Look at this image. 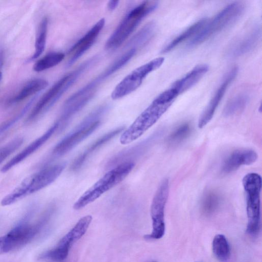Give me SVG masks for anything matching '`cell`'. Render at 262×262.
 Segmentation results:
<instances>
[{
    "label": "cell",
    "instance_id": "6da1fadb",
    "mask_svg": "<svg viewBox=\"0 0 262 262\" xmlns=\"http://www.w3.org/2000/svg\"><path fill=\"white\" fill-rule=\"evenodd\" d=\"M137 49L134 47L126 51L95 79L71 95L64 104L59 119L60 123L67 125L71 118L93 98L101 83L124 66L136 54Z\"/></svg>",
    "mask_w": 262,
    "mask_h": 262
},
{
    "label": "cell",
    "instance_id": "7a4b0ae2",
    "mask_svg": "<svg viewBox=\"0 0 262 262\" xmlns=\"http://www.w3.org/2000/svg\"><path fill=\"white\" fill-rule=\"evenodd\" d=\"M178 95L171 87L160 94L122 134L120 143L128 144L140 137L168 110Z\"/></svg>",
    "mask_w": 262,
    "mask_h": 262
},
{
    "label": "cell",
    "instance_id": "3957f363",
    "mask_svg": "<svg viewBox=\"0 0 262 262\" xmlns=\"http://www.w3.org/2000/svg\"><path fill=\"white\" fill-rule=\"evenodd\" d=\"M97 60V56L91 58L55 83L35 104L27 117L26 122H33L47 112L74 84L78 77Z\"/></svg>",
    "mask_w": 262,
    "mask_h": 262
},
{
    "label": "cell",
    "instance_id": "277c9868",
    "mask_svg": "<svg viewBox=\"0 0 262 262\" xmlns=\"http://www.w3.org/2000/svg\"><path fill=\"white\" fill-rule=\"evenodd\" d=\"M64 167V164H56L30 175L2 199L1 205H10L45 188L58 178Z\"/></svg>",
    "mask_w": 262,
    "mask_h": 262
},
{
    "label": "cell",
    "instance_id": "5b68a950",
    "mask_svg": "<svg viewBox=\"0 0 262 262\" xmlns=\"http://www.w3.org/2000/svg\"><path fill=\"white\" fill-rule=\"evenodd\" d=\"M135 165L132 161H126L107 171L75 202L73 208L79 210L94 202L103 193L123 181Z\"/></svg>",
    "mask_w": 262,
    "mask_h": 262
},
{
    "label": "cell",
    "instance_id": "8992f818",
    "mask_svg": "<svg viewBox=\"0 0 262 262\" xmlns=\"http://www.w3.org/2000/svg\"><path fill=\"white\" fill-rule=\"evenodd\" d=\"M158 2L146 1L129 10L106 42L107 50L119 48L129 37L140 22L158 7Z\"/></svg>",
    "mask_w": 262,
    "mask_h": 262
},
{
    "label": "cell",
    "instance_id": "52a82bcc",
    "mask_svg": "<svg viewBox=\"0 0 262 262\" xmlns=\"http://www.w3.org/2000/svg\"><path fill=\"white\" fill-rule=\"evenodd\" d=\"M244 10L245 6L241 2L229 4L211 19H208L201 30L191 39L187 47H195L232 24L241 17Z\"/></svg>",
    "mask_w": 262,
    "mask_h": 262
},
{
    "label": "cell",
    "instance_id": "ba28073f",
    "mask_svg": "<svg viewBox=\"0 0 262 262\" xmlns=\"http://www.w3.org/2000/svg\"><path fill=\"white\" fill-rule=\"evenodd\" d=\"M242 184L246 197L247 232L254 236L258 233L260 229L261 177L257 173H248L243 178Z\"/></svg>",
    "mask_w": 262,
    "mask_h": 262
},
{
    "label": "cell",
    "instance_id": "9c48e42d",
    "mask_svg": "<svg viewBox=\"0 0 262 262\" xmlns=\"http://www.w3.org/2000/svg\"><path fill=\"white\" fill-rule=\"evenodd\" d=\"M107 108L108 106L104 105L90 114L74 130L55 146L53 154L56 156L63 155L91 135L100 126L99 118Z\"/></svg>",
    "mask_w": 262,
    "mask_h": 262
},
{
    "label": "cell",
    "instance_id": "30bf717a",
    "mask_svg": "<svg viewBox=\"0 0 262 262\" xmlns=\"http://www.w3.org/2000/svg\"><path fill=\"white\" fill-rule=\"evenodd\" d=\"M164 61V58L157 57L133 70L116 85L112 93V98L117 100L135 91L146 77L160 68Z\"/></svg>",
    "mask_w": 262,
    "mask_h": 262
},
{
    "label": "cell",
    "instance_id": "8fae6325",
    "mask_svg": "<svg viewBox=\"0 0 262 262\" xmlns=\"http://www.w3.org/2000/svg\"><path fill=\"white\" fill-rule=\"evenodd\" d=\"M169 191V183L167 179L163 180L152 199L150 206V216L152 230L150 234L146 235L147 239H159L164 235L165 224L164 211Z\"/></svg>",
    "mask_w": 262,
    "mask_h": 262
},
{
    "label": "cell",
    "instance_id": "7c38bea8",
    "mask_svg": "<svg viewBox=\"0 0 262 262\" xmlns=\"http://www.w3.org/2000/svg\"><path fill=\"white\" fill-rule=\"evenodd\" d=\"M237 71V68L234 67L228 73L222 84L216 91L213 96L200 116L198 121L199 128H203L212 119L227 88L236 77Z\"/></svg>",
    "mask_w": 262,
    "mask_h": 262
},
{
    "label": "cell",
    "instance_id": "4fadbf2b",
    "mask_svg": "<svg viewBox=\"0 0 262 262\" xmlns=\"http://www.w3.org/2000/svg\"><path fill=\"white\" fill-rule=\"evenodd\" d=\"M105 25V19L98 20L88 32L69 50V59L67 67L73 65L94 44Z\"/></svg>",
    "mask_w": 262,
    "mask_h": 262
},
{
    "label": "cell",
    "instance_id": "5bb4252c",
    "mask_svg": "<svg viewBox=\"0 0 262 262\" xmlns=\"http://www.w3.org/2000/svg\"><path fill=\"white\" fill-rule=\"evenodd\" d=\"M41 224L35 225L21 224L5 235L8 252L23 246L35 236L41 227Z\"/></svg>",
    "mask_w": 262,
    "mask_h": 262
},
{
    "label": "cell",
    "instance_id": "9a60e30c",
    "mask_svg": "<svg viewBox=\"0 0 262 262\" xmlns=\"http://www.w3.org/2000/svg\"><path fill=\"white\" fill-rule=\"evenodd\" d=\"M58 129V123L56 122L42 135L35 140L5 164L1 169L2 172L4 173L8 171L34 152L45 144Z\"/></svg>",
    "mask_w": 262,
    "mask_h": 262
},
{
    "label": "cell",
    "instance_id": "2e32d148",
    "mask_svg": "<svg viewBox=\"0 0 262 262\" xmlns=\"http://www.w3.org/2000/svg\"><path fill=\"white\" fill-rule=\"evenodd\" d=\"M257 159V153L252 149H237L231 152L224 160L221 171L224 174L230 173L243 165H249Z\"/></svg>",
    "mask_w": 262,
    "mask_h": 262
},
{
    "label": "cell",
    "instance_id": "e0dca14e",
    "mask_svg": "<svg viewBox=\"0 0 262 262\" xmlns=\"http://www.w3.org/2000/svg\"><path fill=\"white\" fill-rule=\"evenodd\" d=\"M124 129V126L118 127L103 135L94 141L75 159L71 166V169L73 171H76L80 168L85 161L93 153L121 133Z\"/></svg>",
    "mask_w": 262,
    "mask_h": 262
},
{
    "label": "cell",
    "instance_id": "ac0fdd59",
    "mask_svg": "<svg viewBox=\"0 0 262 262\" xmlns=\"http://www.w3.org/2000/svg\"><path fill=\"white\" fill-rule=\"evenodd\" d=\"M208 66L201 64L195 66L183 77L175 81L171 86L179 95L194 86L208 72Z\"/></svg>",
    "mask_w": 262,
    "mask_h": 262
},
{
    "label": "cell",
    "instance_id": "d6986e66",
    "mask_svg": "<svg viewBox=\"0 0 262 262\" xmlns=\"http://www.w3.org/2000/svg\"><path fill=\"white\" fill-rule=\"evenodd\" d=\"M261 27L259 25L254 27L232 48L230 54L238 57L253 50L257 45L261 37Z\"/></svg>",
    "mask_w": 262,
    "mask_h": 262
},
{
    "label": "cell",
    "instance_id": "ffe728a7",
    "mask_svg": "<svg viewBox=\"0 0 262 262\" xmlns=\"http://www.w3.org/2000/svg\"><path fill=\"white\" fill-rule=\"evenodd\" d=\"M92 220V217L90 215L81 217L60 239L57 246L70 250L71 246L85 233Z\"/></svg>",
    "mask_w": 262,
    "mask_h": 262
},
{
    "label": "cell",
    "instance_id": "44dd1931",
    "mask_svg": "<svg viewBox=\"0 0 262 262\" xmlns=\"http://www.w3.org/2000/svg\"><path fill=\"white\" fill-rule=\"evenodd\" d=\"M48 85V81L44 79L35 78L32 79L25 84L19 91L9 99L8 103L13 104L19 102L43 90Z\"/></svg>",
    "mask_w": 262,
    "mask_h": 262
},
{
    "label": "cell",
    "instance_id": "7402d4cb",
    "mask_svg": "<svg viewBox=\"0 0 262 262\" xmlns=\"http://www.w3.org/2000/svg\"><path fill=\"white\" fill-rule=\"evenodd\" d=\"M208 19L207 18H203L191 25L167 44L162 49V52L168 53L188 38L194 37L204 27Z\"/></svg>",
    "mask_w": 262,
    "mask_h": 262
},
{
    "label": "cell",
    "instance_id": "603a6c76",
    "mask_svg": "<svg viewBox=\"0 0 262 262\" xmlns=\"http://www.w3.org/2000/svg\"><path fill=\"white\" fill-rule=\"evenodd\" d=\"M212 248L215 257L221 261H226L230 257V249L226 237L223 234L216 235L212 241Z\"/></svg>",
    "mask_w": 262,
    "mask_h": 262
},
{
    "label": "cell",
    "instance_id": "cb8c5ba5",
    "mask_svg": "<svg viewBox=\"0 0 262 262\" xmlns=\"http://www.w3.org/2000/svg\"><path fill=\"white\" fill-rule=\"evenodd\" d=\"M64 57L65 54L62 52L49 53L34 63L33 69L35 72H39L50 69L61 62Z\"/></svg>",
    "mask_w": 262,
    "mask_h": 262
},
{
    "label": "cell",
    "instance_id": "d4e9b609",
    "mask_svg": "<svg viewBox=\"0 0 262 262\" xmlns=\"http://www.w3.org/2000/svg\"><path fill=\"white\" fill-rule=\"evenodd\" d=\"M48 26V19L47 17H44L38 27L35 42V52L29 58L30 61L36 59L43 52L46 44Z\"/></svg>",
    "mask_w": 262,
    "mask_h": 262
},
{
    "label": "cell",
    "instance_id": "484cf974",
    "mask_svg": "<svg viewBox=\"0 0 262 262\" xmlns=\"http://www.w3.org/2000/svg\"><path fill=\"white\" fill-rule=\"evenodd\" d=\"M249 100V96L242 93L235 96L226 104L223 110L225 116H231L245 109Z\"/></svg>",
    "mask_w": 262,
    "mask_h": 262
},
{
    "label": "cell",
    "instance_id": "4316f807",
    "mask_svg": "<svg viewBox=\"0 0 262 262\" xmlns=\"http://www.w3.org/2000/svg\"><path fill=\"white\" fill-rule=\"evenodd\" d=\"M220 202V195L214 191L206 192L201 202V208L204 213L210 214L217 208Z\"/></svg>",
    "mask_w": 262,
    "mask_h": 262
},
{
    "label": "cell",
    "instance_id": "83f0119b",
    "mask_svg": "<svg viewBox=\"0 0 262 262\" xmlns=\"http://www.w3.org/2000/svg\"><path fill=\"white\" fill-rule=\"evenodd\" d=\"M191 127L189 123H184L178 126L170 134L168 142L171 144H176L186 139L190 134Z\"/></svg>",
    "mask_w": 262,
    "mask_h": 262
},
{
    "label": "cell",
    "instance_id": "f1b7e54d",
    "mask_svg": "<svg viewBox=\"0 0 262 262\" xmlns=\"http://www.w3.org/2000/svg\"><path fill=\"white\" fill-rule=\"evenodd\" d=\"M69 250L57 246L54 249L43 253L41 258L53 261H61L67 257Z\"/></svg>",
    "mask_w": 262,
    "mask_h": 262
},
{
    "label": "cell",
    "instance_id": "f546056e",
    "mask_svg": "<svg viewBox=\"0 0 262 262\" xmlns=\"http://www.w3.org/2000/svg\"><path fill=\"white\" fill-rule=\"evenodd\" d=\"M23 141L24 140L21 138H16L0 147V164L19 148Z\"/></svg>",
    "mask_w": 262,
    "mask_h": 262
},
{
    "label": "cell",
    "instance_id": "4dcf8cb0",
    "mask_svg": "<svg viewBox=\"0 0 262 262\" xmlns=\"http://www.w3.org/2000/svg\"><path fill=\"white\" fill-rule=\"evenodd\" d=\"M36 96L33 97L21 110V111L15 116L5 121L0 125V135L4 132L11 127L16 122H17L28 111L33 102L34 101Z\"/></svg>",
    "mask_w": 262,
    "mask_h": 262
},
{
    "label": "cell",
    "instance_id": "1f68e13d",
    "mask_svg": "<svg viewBox=\"0 0 262 262\" xmlns=\"http://www.w3.org/2000/svg\"><path fill=\"white\" fill-rule=\"evenodd\" d=\"M8 252L5 236L0 237V254Z\"/></svg>",
    "mask_w": 262,
    "mask_h": 262
},
{
    "label": "cell",
    "instance_id": "d6a6232c",
    "mask_svg": "<svg viewBox=\"0 0 262 262\" xmlns=\"http://www.w3.org/2000/svg\"><path fill=\"white\" fill-rule=\"evenodd\" d=\"M119 1H110L107 3V8L110 11L114 10L118 6Z\"/></svg>",
    "mask_w": 262,
    "mask_h": 262
},
{
    "label": "cell",
    "instance_id": "836d02e7",
    "mask_svg": "<svg viewBox=\"0 0 262 262\" xmlns=\"http://www.w3.org/2000/svg\"><path fill=\"white\" fill-rule=\"evenodd\" d=\"M2 78V72L0 71V81H1V80Z\"/></svg>",
    "mask_w": 262,
    "mask_h": 262
},
{
    "label": "cell",
    "instance_id": "e575fe53",
    "mask_svg": "<svg viewBox=\"0 0 262 262\" xmlns=\"http://www.w3.org/2000/svg\"><path fill=\"white\" fill-rule=\"evenodd\" d=\"M152 262H156V261H152Z\"/></svg>",
    "mask_w": 262,
    "mask_h": 262
}]
</instances>
